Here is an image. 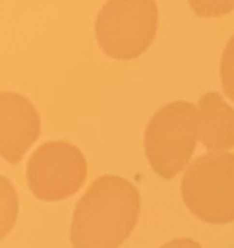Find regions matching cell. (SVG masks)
Segmentation results:
<instances>
[{"mask_svg":"<svg viewBox=\"0 0 234 248\" xmlns=\"http://www.w3.org/2000/svg\"><path fill=\"white\" fill-rule=\"evenodd\" d=\"M220 83L224 95L234 103V35L228 39L220 58Z\"/></svg>","mask_w":234,"mask_h":248,"instance_id":"9c48e42d","label":"cell"},{"mask_svg":"<svg viewBox=\"0 0 234 248\" xmlns=\"http://www.w3.org/2000/svg\"><path fill=\"white\" fill-rule=\"evenodd\" d=\"M17 192L6 176H0V236L4 238L17 221Z\"/></svg>","mask_w":234,"mask_h":248,"instance_id":"ba28073f","label":"cell"},{"mask_svg":"<svg viewBox=\"0 0 234 248\" xmlns=\"http://www.w3.org/2000/svg\"><path fill=\"white\" fill-rule=\"evenodd\" d=\"M159 248H201V244L193 238H172Z\"/></svg>","mask_w":234,"mask_h":248,"instance_id":"8fae6325","label":"cell"},{"mask_svg":"<svg viewBox=\"0 0 234 248\" xmlns=\"http://www.w3.org/2000/svg\"><path fill=\"white\" fill-rule=\"evenodd\" d=\"M199 141L197 105L172 101L161 107L145 128V155L161 178H174L190 167Z\"/></svg>","mask_w":234,"mask_h":248,"instance_id":"7a4b0ae2","label":"cell"},{"mask_svg":"<svg viewBox=\"0 0 234 248\" xmlns=\"http://www.w3.org/2000/svg\"><path fill=\"white\" fill-rule=\"evenodd\" d=\"M199 141L207 151H230L234 147V108L217 91L197 101Z\"/></svg>","mask_w":234,"mask_h":248,"instance_id":"52a82bcc","label":"cell"},{"mask_svg":"<svg viewBox=\"0 0 234 248\" xmlns=\"http://www.w3.org/2000/svg\"><path fill=\"white\" fill-rule=\"evenodd\" d=\"M195 16L219 17L234 10V0H188Z\"/></svg>","mask_w":234,"mask_h":248,"instance_id":"30bf717a","label":"cell"},{"mask_svg":"<svg viewBox=\"0 0 234 248\" xmlns=\"http://www.w3.org/2000/svg\"><path fill=\"white\" fill-rule=\"evenodd\" d=\"M159 27L155 0H108L95 23L101 50L114 60H132L143 54Z\"/></svg>","mask_w":234,"mask_h":248,"instance_id":"277c9868","label":"cell"},{"mask_svg":"<svg viewBox=\"0 0 234 248\" xmlns=\"http://www.w3.org/2000/svg\"><path fill=\"white\" fill-rule=\"evenodd\" d=\"M180 194L186 207L201 221H234V153L207 151L182 172Z\"/></svg>","mask_w":234,"mask_h":248,"instance_id":"3957f363","label":"cell"},{"mask_svg":"<svg viewBox=\"0 0 234 248\" xmlns=\"http://www.w3.org/2000/svg\"><path fill=\"white\" fill-rule=\"evenodd\" d=\"M139 211L141 196L128 178L99 176L73 207L70 242L73 248H118L132 234Z\"/></svg>","mask_w":234,"mask_h":248,"instance_id":"6da1fadb","label":"cell"},{"mask_svg":"<svg viewBox=\"0 0 234 248\" xmlns=\"http://www.w3.org/2000/svg\"><path fill=\"white\" fill-rule=\"evenodd\" d=\"M39 132L41 116L35 105L19 93H0V155L12 165L19 163Z\"/></svg>","mask_w":234,"mask_h":248,"instance_id":"8992f818","label":"cell"},{"mask_svg":"<svg viewBox=\"0 0 234 248\" xmlns=\"http://www.w3.org/2000/svg\"><path fill=\"white\" fill-rule=\"evenodd\" d=\"M85 176V155L66 140H52L37 147L25 170L29 190L43 202H60L73 196L83 186Z\"/></svg>","mask_w":234,"mask_h":248,"instance_id":"5b68a950","label":"cell"}]
</instances>
